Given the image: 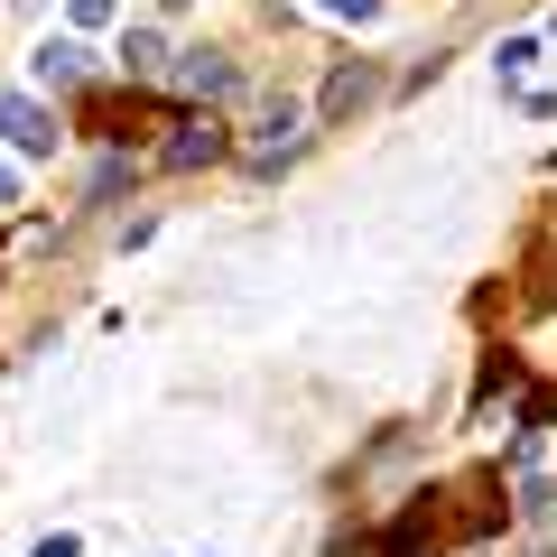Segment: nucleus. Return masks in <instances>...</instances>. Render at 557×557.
<instances>
[{"instance_id":"f257e3e1","label":"nucleus","mask_w":557,"mask_h":557,"mask_svg":"<svg viewBox=\"0 0 557 557\" xmlns=\"http://www.w3.org/2000/svg\"><path fill=\"white\" fill-rule=\"evenodd\" d=\"M298 121H307V102H288V94H270L260 102V121H251V139H242V159L270 177L278 159H298Z\"/></svg>"},{"instance_id":"f03ea898","label":"nucleus","mask_w":557,"mask_h":557,"mask_svg":"<svg viewBox=\"0 0 557 557\" xmlns=\"http://www.w3.org/2000/svg\"><path fill=\"white\" fill-rule=\"evenodd\" d=\"M168 84H177V94H196V102H223L242 84V65L223 57V47H177V57H168Z\"/></svg>"},{"instance_id":"7ed1b4c3","label":"nucleus","mask_w":557,"mask_h":557,"mask_svg":"<svg viewBox=\"0 0 557 557\" xmlns=\"http://www.w3.org/2000/svg\"><path fill=\"white\" fill-rule=\"evenodd\" d=\"M0 139H20V149H28V159H57V112H38V102H28V94H10V84H0Z\"/></svg>"},{"instance_id":"20e7f679","label":"nucleus","mask_w":557,"mask_h":557,"mask_svg":"<svg viewBox=\"0 0 557 557\" xmlns=\"http://www.w3.org/2000/svg\"><path fill=\"white\" fill-rule=\"evenodd\" d=\"M223 149H233V139H223V121H214V112H186V121H177V139L159 149V168H177V177H186V168H214Z\"/></svg>"},{"instance_id":"39448f33","label":"nucleus","mask_w":557,"mask_h":557,"mask_svg":"<svg viewBox=\"0 0 557 557\" xmlns=\"http://www.w3.org/2000/svg\"><path fill=\"white\" fill-rule=\"evenodd\" d=\"M362 102H381V65L372 57H344L335 75H325V121H354Z\"/></svg>"},{"instance_id":"423d86ee","label":"nucleus","mask_w":557,"mask_h":557,"mask_svg":"<svg viewBox=\"0 0 557 557\" xmlns=\"http://www.w3.org/2000/svg\"><path fill=\"white\" fill-rule=\"evenodd\" d=\"M168 57H177V47H168L159 28H121V75H131V84H159Z\"/></svg>"},{"instance_id":"0eeeda50","label":"nucleus","mask_w":557,"mask_h":557,"mask_svg":"<svg viewBox=\"0 0 557 557\" xmlns=\"http://www.w3.org/2000/svg\"><path fill=\"white\" fill-rule=\"evenodd\" d=\"M28 75H38V84H57V94H65V84H84V38H38Z\"/></svg>"},{"instance_id":"6e6552de","label":"nucleus","mask_w":557,"mask_h":557,"mask_svg":"<svg viewBox=\"0 0 557 557\" xmlns=\"http://www.w3.org/2000/svg\"><path fill=\"white\" fill-rule=\"evenodd\" d=\"M121 186H131V159H102V168H94V205H112Z\"/></svg>"},{"instance_id":"1a4fd4ad","label":"nucleus","mask_w":557,"mask_h":557,"mask_svg":"<svg viewBox=\"0 0 557 557\" xmlns=\"http://www.w3.org/2000/svg\"><path fill=\"white\" fill-rule=\"evenodd\" d=\"M325 20H354V28H372V20H381V0H325Z\"/></svg>"},{"instance_id":"9d476101","label":"nucleus","mask_w":557,"mask_h":557,"mask_svg":"<svg viewBox=\"0 0 557 557\" xmlns=\"http://www.w3.org/2000/svg\"><path fill=\"white\" fill-rule=\"evenodd\" d=\"M112 10H121V0H75V28H102Z\"/></svg>"},{"instance_id":"9b49d317","label":"nucleus","mask_w":557,"mask_h":557,"mask_svg":"<svg viewBox=\"0 0 557 557\" xmlns=\"http://www.w3.org/2000/svg\"><path fill=\"white\" fill-rule=\"evenodd\" d=\"M28 557H75V539L57 530V539H38V548H28Z\"/></svg>"},{"instance_id":"f8f14e48","label":"nucleus","mask_w":557,"mask_h":557,"mask_svg":"<svg viewBox=\"0 0 557 557\" xmlns=\"http://www.w3.org/2000/svg\"><path fill=\"white\" fill-rule=\"evenodd\" d=\"M0 205H20V177H10V168H0Z\"/></svg>"},{"instance_id":"ddd939ff","label":"nucleus","mask_w":557,"mask_h":557,"mask_svg":"<svg viewBox=\"0 0 557 557\" xmlns=\"http://www.w3.org/2000/svg\"><path fill=\"white\" fill-rule=\"evenodd\" d=\"M149 10H186V0H149Z\"/></svg>"},{"instance_id":"4468645a","label":"nucleus","mask_w":557,"mask_h":557,"mask_svg":"<svg viewBox=\"0 0 557 557\" xmlns=\"http://www.w3.org/2000/svg\"><path fill=\"white\" fill-rule=\"evenodd\" d=\"M20 10H38V0H20Z\"/></svg>"},{"instance_id":"2eb2a0df","label":"nucleus","mask_w":557,"mask_h":557,"mask_svg":"<svg viewBox=\"0 0 557 557\" xmlns=\"http://www.w3.org/2000/svg\"><path fill=\"white\" fill-rule=\"evenodd\" d=\"M205 557H214V548H205Z\"/></svg>"}]
</instances>
